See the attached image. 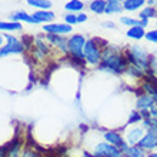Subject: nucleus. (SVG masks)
Here are the masks:
<instances>
[{
    "instance_id": "obj_14",
    "label": "nucleus",
    "mask_w": 157,
    "mask_h": 157,
    "mask_svg": "<svg viewBox=\"0 0 157 157\" xmlns=\"http://www.w3.org/2000/svg\"><path fill=\"white\" fill-rule=\"evenodd\" d=\"M34 20L37 23H41V21H52L54 19V13L49 12V10H39L33 14Z\"/></svg>"
},
{
    "instance_id": "obj_15",
    "label": "nucleus",
    "mask_w": 157,
    "mask_h": 157,
    "mask_svg": "<svg viewBox=\"0 0 157 157\" xmlns=\"http://www.w3.org/2000/svg\"><path fill=\"white\" fill-rule=\"evenodd\" d=\"M146 156H147V153L137 144L128 146V149L126 150V153H124V157H146Z\"/></svg>"
},
{
    "instance_id": "obj_8",
    "label": "nucleus",
    "mask_w": 157,
    "mask_h": 157,
    "mask_svg": "<svg viewBox=\"0 0 157 157\" xmlns=\"http://www.w3.org/2000/svg\"><path fill=\"white\" fill-rule=\"evenodd\" d=\"M154 104H156V100H154L153 96L147 94V93H141V94H139V97H137L136 107L139 112H141V110H150Z\"/></svg>"
},
{
    "instance_id": "obj_10",
    "label": "nucleus",
    "mask_w": 157,
    "mask_h": 157,
    "mask_svg": "<svg viewBox=\"0 0 157 157\" xmlns=\"http://www.w3.org/2000/svg\"><path fill=\"white\" fill-rule=\"evenodd\" d=\"M126 0H107V7H106V12L107 14H114V13H120L123 10V4Z\"/></svg>"
},
{
    "instance_id": "obj_2",
    "label": "nucleus",
    "mask_w": 157,
    "mask_h": 157,
    "mask_svg": "<svg viewBox=\"0 0 157 157\" xmlns=\"http://www.w3.org/2000/svg\"><path fill=\"white\" fill-rule=\"evenodd\" d=\"M84 44H86V40L82 34H75L71 36L69 40H67V50L70 52L71 57L77 59V60H84Z\"/></svg>"
},
{
    "instance_id": "obj_3",
    "label": "nucleus",
    "mask_w": 157,
    "mask_h": 157,
    "mask_svg": "<svg viewBox=\"0 0 157 157\" xmlns=\"http://www.w3.org/2000/svg\"><path fill=\"white\" fill-rule=\"evenodd\" d=\"M91 153L96 157H124V154L117 149L116 146L110 144L107 141H99L97 144H94Z\"/></svg>"
},
{
    "instance_id": "obj_27",
    "label": "nucleus",
    "mask_w": 157,
    "mask_h": 157,
    "mask_svg": "<svg viewBox=\"0 0 157 157\" xmlns=\"http://www.w3.org/2000/svg\"><path fill=\"white\" fill-rule=\"evenodd\" d=\"M64 21L70 26L76 25V23H77V16H76V14H66V16H64Z\"/></svg>"
},
{
    "instance_id": "obj_17",
    "label": "nucleus",
    "mask_w": 157,
    "mask_h": 157,
    "mask_svg": "<svg viewBox=\"0 0 157 157\" xmlns=\"http://www.w3.org/2000/svg\"><path fill=\"white\" fill-rule=\"evenodd\" d=\"M49 37V40L53 43V44H56L59 47L60 50H63V52H67V43H66V40H63L59 34H49L47 36Z\"/></svg>"
},
{
    "instance_id": "obj_9",
    "label": "nucleus",
    "mask_w": 157,
    "mask_h": 157,
    "mask_svg": "<svg viewBox=\"0 0 157 157\" xmlns=\"http://www.w3.org/2000/svg\"><path fill=\"white\" fill-rule=\"evenodd\" d=\"M44 32H47L49 34H66L71 32V26L67 25V23H63V25H46L43 27Z\"/></svg>"
},
{
    "instance_id": "obj_34",
    "label": "nucleus",
    "mask_w": 157,
    "mask_h": 157,
    "mask_svg": "<svg viewBox=\"0 0 157 157\" xmlns=\"http://www.w3.org/2000/svg\"><path fill=\"white\" fill-rule=\"evenodd\" d=\"M156 16H157V14H156Z\"/></svg>"
},
{
    "instance_id": "obj_29",
    "label": "nucleus",
    "mask_w": 157,
    "mask_h": 157,
    "mask_svg": "<svg viewBox=\"0 0 157 157\" xmlns=\"http://www.w3.org/2000/svg\"><path fill=\"white\" fill-rule=\"evenodd\" d=\"M104 27H114V23H112V21H106V23H103Z\"/></svg>"
},
{
    "instance_id": "obj_12",
    "label": "nucleus",
    "mask_w": 157,
    "mask_h": 157,
    "mask_svg": "<svg viewBox=\"0 0 157 157\" xmlns=\"http://www.w3.org/2000/svg\"><path fill=\"white\" fill-rule=\"evenodd\" d=\"M127 36L130 39H134V40H141L143 37H146L144 33V27L141 26H133L127 30Z\"/></svg>"
},
{
    "instance_id": "obj_1",
    "label": "nucleus",
    "mask_w": 157,
    "mask_h": 157,
    "mask_svg": "<svg viewBox=\"0 0 157 157\" xmlns=\"http://www.w3.org/2000/svg\"><path fill=\"white\" fill-rule=\"evenodd\" d=\"M130 63L127 57L123 56L117 49L110 47L106 49L104 53L101 54V62H100V69L106 70L109 73H114V75H121L124 71H127Z\"/></svg>"
},
{
    "instance_id": "obj_32",
    "label": "nucleus",
    "mask_w": 157,
    "mask_h": 157,
    "mask_svg": "<svg viewBox=\"0 0 157 157\" xmlns=\"http://www.w3.org/2000/svg\"><path fill=\"white\" fill-rule=\"evenodd\" d=\"M2 43H3V37H2V36H0V44H2Z\"/></svg>"
},
{
    "instance_id": "obj_13",
    "label": "nucleus",
    "mask_w": 157,
    "mask_h": 157,
    "mask_svg": "<svg viewBox=\"0 0 157 157\" xmlns=\"http://www.w3.org/2000/svg\"><path fill=\"white\" fill-rule=\"evenodd\" d=\"M90 10L96 14H101V13L106 12V7H107V2L106 0H93L90 3Z\"/></svg>"
},
{
    "instance_id": "obj_4",
    "label": "nucleus",
    "mask_w": 157,
    "mask_h": 157,
    "mask_svg": "<svg viewBox=\"0 0 157 157\" xmlns=\"http://www.w3.org/2000/svg\"><path fill=\"white\" fill-rule=\"evenodd\" d=\"M83 54H84V59L87 60L89 64L96 66V64H100V62H101V52H100V49L97 47V43H96L94 40L86 41Z\"/></svg>"
},
{
    "instance_id": "obj_23",
    "label": "nucleus",
    "mask_w": 157,
    "mask_h": 157,
    "mask_svg": "<svg viewBox=\"0 0 157 157\" xmlns=\"http://www.w3.org/2000/svg\"><path fill=\"white\" fill-rule=\"evenodd\" d=\"M21 157H44V154H41L39 150L29 146V147H25L21 150Z\"/></svg>"
},
{
    "instance_id": "obj_26",
    "label": "nucleus",
    "mask_w": 157,
    "mask_h": 157,
    "mask_svg": "<svg viewBox=\"0 0 157 157\" xmlns=\"http://www.w3.org/2000/svg\"><path fill=\"white\" fill-rule=\"evenodd\" d=\"M146 39L149 41H151V43H156L157 44V30H150L149 33H146Z\"/></svg>"
},
{
    "instance_id": "obj_33",
    "label": "nucleus",
    "mask_w": 157,
    "mask_h": 157,
    "mask_svg": "<svg viewBox=\"0 0 157 157\" xmlns=\"http://www.w3.org/2000/svg\"><path fill=\"white\" fill-rule=\"evenodd\" d=\"M156 78H157V76H156Z\"/></svg>"
},
{
    "instance_id": "obj_31",
    "label": "nucleus",
    "mask_w": 157,
    "mask_h": 157,
    "mask_svg": "<svg viewBox=\"0 0 157 157\" xmlns=\"http://www.w3.org/2000/svg\"><path fill=\"white\" fill-rule=\"evenodd\" d=\"M150 3H151V4H157V0H150Z\"/></svg>"
},
{
    "instance_id": "obj_7",
    "label": "nucleus",
    "mask_w": 157,
    "mask_h": 157,
    "mask_svg": "<svg viewBox=\"0 0 157 157\" xmlns=\"http://www.w3.org/2000/svg\"><path fill=\"white\" fill-rule=\"evenodd\" d=\"M137 146H140L146 153H151V151H154V150L157 149V133L146 132V134L143 136V139H141L140 143H139Z\"/></svg>"
},
{
    "instance_id": "obj_30",
    "label": "nucleus",
    "mask_w": 157,
    "mask_h": 157,
    "mask_svg": "<svg viewBox=\"0 0 157 157\" xmlns=\"http://www.w3.org/2000/svg\"><path fill=\"white\" fill-rule=\"evenodd\" d=\"M146 157H157V151H151V153H149Z\"/></svg>"
},
{
    "instance_id": "obj_21",
    "label": "nucleus",
    "mask_w": 157,
    "mask_h": 157,
    "mask_svg": "<svg viewBox=\"0 0 157 157\" xmlns=\"http://www.w3.org/2000/svg\"><path fill=\"white\" fill-rule=\"evenodd\" d=\"M84 7V4L80 2V0H70V2H67L64 9H66L67 12H80L82 9Z\"/></svg>"
},
{
    "instance_id": "obj_18",
    "label": "nucleus",
    "mask_w": 157,
    "mask_h": 157,
    "mask_svg": "<svg viewBox=\"0 0 157 157\" xmlns=\"http://www.w3.org/2000/svg\"><path fill=\"white\" fill-rule=\"evenodd\" d=\"M144 3H146V0H126L123 4V7L126 9V10H128V12H134V10H137L139 7H141Z\"/></svg>"
},
{
    "instance_id": "obj_22",
    "label": "nucleus",
    "mask_w": 157,
    "mask_h": 157,
    "mask_svg": "<svg viewBox=\"0 0 157 157\" xmlns=\"http://www.w3.org/2000/svg\"><path fill=\"white\" fill-rule=\"evenodd\" d=\"M143 121V117H141V113L139 110H133L128 116V120H127V124L128 126H134L137 123H141Z\"/></svg>"
},
{
    "instance_id": "obj_5",
    "label": "nucleus",
    "mask_w": 157,
    "mask_h": 157,
    "mask_svg": "<svg viewBox=\"0 0 157 157\" xmlns=\"http://www.w3.org/2000/svg\"><path fill=\"white\" fill-rule=\"evenodd\" d=\"M146 134V130L141 126H133V127L127 128L124 132L123 137H124V141L127 143L128 146H136L140 143V140L143 139V136Z\"/></svg>"
},
{
    "instance_id": "obj_20",
    "label": "nucleus",
    "mask_w": 157,
    "mask_h": 157,
    "mask_svg": "<svg viewBox=\"0 0 157 157\" xmlns=\"http://www.w3.org/2000/svg\"><path fill=\"white\" fill-rule=\"evenodd\" d=\"M27 3L33 7H39L41 10H49L52 7V2L50 0H27Z\"/></svg>"
},
{
    "instance_id": "obj_11",
    "label": "nucleus",
    "mask_w": 157,
    "mask_h": 157,
    "mask_svg": "<svg viewBox=\"0 0 157 157\" xmlns=\"http://www.w3.org/2000/svg\"><path fill=\"white\" fill-rule=\"evenodd\" d=\"M6 146H7V157H21V144L19 140H13Z\"/></svg>"
},
{
    "instance_id": "obj_19",
    "label": "nucleus",
    "mask_w": 157,
    "mask_h": 157,
    "mask_svg": "<svg viewBox=\"0 0 157 157\" xmlns=\"http://www.w3.org/2000/svg\"><path fill=\"white\" fill-rule=\"evenodd\" d=\"M0 30H7V32L21 30V25L19 21H0Z\"/></svg>"
},
{
    "instance_id": "obj_28",
    "label": "nucleus",
    "mask_w": 157,
    "mask_h": 157,
    "mask_svg": "<svg viewBox=\"0 0 157 157\" xmlns=\"http://www.w3.org/2000/svg\"><path fill=\"white\" fill-rule=\"evenodd\" d=\"M87 20V16L86 14H78L77 16V23H83V21Z\"/></svg>"
},
{
    "instance_id": "obj_25",
    "label": "nucleus",
    "mask_w": 157,
    "mask_h": 157,
    "mask_svg": "<svg viewBox=\"0 0 157 157\" xmlns=\"http://www.w3.org/2000/svg\"><path fill=\"white\" fill-rule=\"evenodd\" d=\"M120 21H121L123 25L130 26V27H133V26H141V20L139 21V20H136V19H132V17H121Z\"/></svg>"
},
{
    "instance_id": "obj_16",
    "label": "nucleus",
    "mask_w": 157,
    "mask_h": 157,
    "mask_svg": "<svg viewBox=\"0 0 157 157\" xmlns=\"http://www.w3.org/2000/svg\"><path fill=\"white\" fill-rule=\"evenodd\" d=\"M12 19L13 21H26V23H33V25H36L37 21L34 20V17L33 16H29L27 13L25 12H17V13H13L12 14Z\"/></svg>"
},
{
    "instance_id": "obj_24",
    "label": "nucleus",
    "mask_w": 157,
    "mask_h": 157,
    "mask_svg": "<svg viewBox=\"0 0 157 157\" xmlns=\"http://www.w3.org/2000/svg\"><path fill=\"white\" fill-rule=\"evenodd\" d=\"M156 14H157L156 7H153V6H150V7H144L140 12V17H141V19H147V20H149L150 17H154Z\"/></svg>"
},
{
    "instance_id": "obj_6",
    "label": "nucleus",
    "mask_w": 157,
    "mask_h": 157,
    "mask_svg": "<svg viewBox=\"0 0 157 157\" xmlns=\"http://www.w3.org/2000/svg\"><path fill=\"white\" fill-rule=\"evenodd\" d=\"M6 39H7V46H4L3 49L0 50V57H3V56L10 53H23L25 52L23 41L17 40V39L12 37V36H7V34H6Z\"/></svg>"
}]
</instances>
